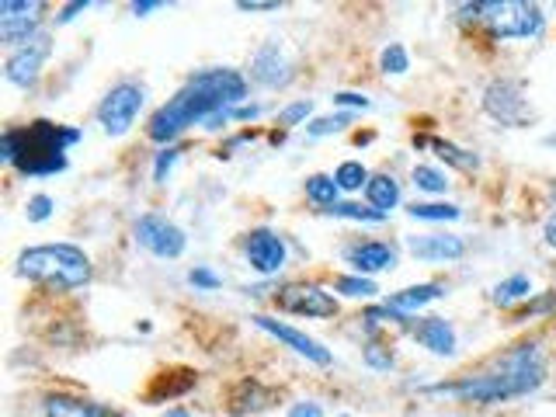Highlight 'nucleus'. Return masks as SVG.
<instances>
[{"label":"nucleus","mask_w":556,"mask_h":417,"mask_svg":"<svg viewBox=\"0 0 556 417\" xmlns=\"http://www.w3.org/2000/svg\"><path fill=\"white\" fill-rule=\"evenodd\" d=\"M254 327H258V331H265V334H272L275 341H282L285 348H292L296 355H303L306 362L331 365V351L320 345L317 338H310V334L296 331L292 324H282V320H275V317H254Z\"/></svg>","instance_id":"13"},{"label":"nucleus","mask_w":556,"mask_h":417,"mask_svg":"<svg viewBox=\"0 0 556 417\" xmlns=\"http://www.w3.org/2000/svg\"><path fill=\"white\" fill-rule=\"evenodd\" d=\"M39 21H42V4L39 0H4L0 4V39L7 46H25V42L35 39L39 32Z\"/></svg>","instance_id":"10"},{"label":"nucleus","mask_w":556,"mask_h":417,"mask_svg":"<svg viewBox=\"0 0 556 417\" xmlns=\"http://www.w3.org/2000/svg\"><path fill=\"white\" fill-rule=\"evenodd\" d=\"M338 192H341L338 181L327 178V174H313V178H306V199L317 202V206H324V209L338 206Z\"/></svg>","instance_id":"23"},{"label":"nucleus","mask_w":556,"mask_h":417,"mask_svg":"<svg viewBox=\"0 0 556 417\" xmlns=\"http://www.w3.org/2000/svg\"><path fill=\"white\" fill-rule=\"evenodd\" d=\"M296 77V70H292L289 56H285V49L278 46V42H265V46L254 53L251 60V80L261 87H285L289 80Z\"/></svg>","instance_id":"14"},{"label":"nucleus","mask_w":556,"mask_h":417,"mask_svg":"<svg viewBox=\"0 0 556 417\" xmlns=\"http://www.w3.org/2000/svg\"><path fill=\"white\" fill-rule=\"evenodd\" d=\"M178 153H181L178 146H164V150L157 153V164H153V181H157V185H164V181H167V174H171Z\"/></svg>","instance_id":"33"},{"label":"nucleus","mask_w":556,"mask_h":417,"mask_svg":"<svg viewBox=\"0 0 556 417\" xmlns=\"http://www.w3.org/2000/svg\"><path fill=\"white\" fill-rule=\"evenodd\" d=\"M365 362H369L372 369L390 372V369H393V351H386L383 345H376V341H372V345L365 348Z\"/></svg>","instance_id":"35"},{"label":"nucleus","mask_w":556,"mask_h":417,"mask_svg":"<svg viewBox=\"0 0 556 417\" xmlns=\"http://www.w3.org/2000/svg\"><path fill=\"white\" fill-rule=\"evenodd\" d=\"M411 334H414V341L421 348H428L431 355H442V358H449V355H456V327L449 324L445 317H428V320H417V324L411 327Z\"/></svg>","instance_id":"17"},{"label":"nucleus","mask_w":556,"mask_h":417,"mask_svg":"<svg viewBox=\"0 0 556 417\" xmlns=\"http://www.w3.org/2000/svg\"><path fill=\"white\" fill-rule=\"evenodd\" d=\"M49 53H53V42H49L46 35H35L32 42H25V46H18L7 56L4 77L11 80L14 87H32L35 80H39L42 63L49 60Z\"/></svg>","instance_id":"11"},{"label":"nucleus","mask_w":556,"mask_h":417,"mask_svg":"<svg viewBox=\"0 0 556 417\" xmlns=\"http://www.w3.org/2000/svg\"><path fill=\"white\" fill-rule=\"evenodd\" d=\"M80 143L77 126L60 122H32L25 129H4L0 136V160L18 167L25 178H46V174L67 171V150Z\"/></svg>","instance_id":"3"},{"label":"nucleus","mask_w":556,"mask_h":417,"mask_svg":"<svg viewBox=\"0 0 556 417\" xmlns=\"http://www.w3.org/2000/svg\"><path fill=\"white\" fill-rule=\"evenodd\" d=\"M289 417H324V411H320V404H313V400H299V404L289 407Z\"/></svg>","instance_id":"38"},{"label":"nucleus","mask_w":556,"mask_h":417,"mask_svg":"<svg viewBox=\"0 0 556 417\" xmlns=\"http://www.w3.org/2000/svg\"><path fill=\"white\" fill-rule=\"evenodd\" d=\"M484 112L501 126H525L529 122V98H525L522 80L497 77L484 91Z\"/></svg>","instance_id":"7"},{"label":"nucleus","mask_w":556,"mask_h":417,"mask_svg":"<svg viewBox=\"0 0 556 417\" xmlns=\"http://www.w3.org/2000/svg\"><path fill=\"white\" fill-rule=\"evenodd\" d=\"M25 216H28V223H46V219L53 216V199H49V195H32L25 206Z\"/></svg>","instance_id":"32"},{"label":"nucleus","mask_w":556,"mask_h":417,"mask_svg":"<svg viewBox=\"0 0 556 417\" xmlns=\"http://www.w3.org/2000/svg\"><path fill=\"white\" fill-rule=\"evenodd\" d=\"M355 122V115L351 112H341V115H324V119H317V122H310L306 126V133L310 136H334V133H345V129Z\"/></svg>","instance_id":"29"},{"label":"nucleus","mask_w":556,"mask_h":417,"mask_svg":"<svg viewBox=\"0 0 556 417\" xmlns=\"http://www.w3.org/2000/svg\"><path fill=\"white\" fill-rule=\"evenodd\" d=\"M87 7H91V4H87V0H73V4H67L60 14H56V21H60V25H67V21H73L80 11H87Z\"/></svg>","instance_id":"39"},{"label":"nucleus","mask_w":556,"mask_h":417,"mask_svg":"<svg viewBox=\"0 0 556 417\" xmlns=\"http://www.w3.org/2000/svg\"><path fill=\"white\" fill-rule=\"evenodd\" d=\"M546 379V355L539 341H522L497 355L484 372L452 379V383H435L428 393L435 397H456L463 404H504V400L529 397Z\"/></svg>","instance_id":"2"},{"label":"nucleus","mask_w":556,"mask_h":417,"mask_svg":"<svg viewBox=\"0 0 556 417\" xmlns=\"http://www.w3.org/2000/svg\"><path fill=\"white\" fill-rule=\"evenodd\" d=\"M463 25H480L494 42H529L546 32V14L525 0H480L456 14Z\"/></svg>","instance_id":"5"},{"label":"nucleus","mask_w":556,"mask_h":417,"mask_svg":"<svg viewBox=\"0 0 556 417\" xmlns=\"http://www.w3.org/2000/svg\"><path fill=\"white\" fill-rule=\"evenodd\" d=\"M167 417H188V411H181V407H174V411H167Z\"/></svg>","instance_id":"43"},{"label":"nucleus","mask_w":556,"mask_h":417,"mask_svg":"<svg viewBox=\"0 0 556 417\" xmlns=\"http://www.w3.org/2000/svg\"><path fill=\"white\" fill-rule=\"evenodd\" d=\"M188 282H192L195 289L212 292V289H219V285H223V278H219L216 272H209V268H192V272H188Z\"/></svg>","instance_id":"36"},{"label":"nucleus","mask_w":556,"mask_h":417,"mask_svg":"<svg viewBox=\"0 0 556 417\" xmlns=\"http://www.w3.org/2000/svg\"><path fill=\"white\" fill-rule=\"evenodd\" d=\"M334 289L338 292H345V296L351 299H369V296H376V282L372 278H362V275H345V278H338L334 282Z\"/></svg>","instance_id":"30"},{"label":"nucleus","mask_w":556,"mask_h":417,"mask_svg":"<svg viewBox=\"0 0 556 417\" xmlns=\"http://www.w3.org/2000/svg\"><path fill=\"white\" fill-rule=\"evenodd\" d=\"M42 414H46V417H115L112 407L94 404V400H84V397H70V393L46 397Z\"/></svg>","instance_id":"18"},{"label":"nucleus","mask_w":556,"mask_h":417,"mask_svg":"<svg viewBox=\"0 0 556 417\" xmlns=\"http://www.w3.org/2000/svg\"><path fill=\"white\" fill-rule=\"evenodd\" d=\"M369 178H372V174L365 171L358 160H345V164L334 171V181H338L341 192H358L362 185H369Z\"/></svg>","instance_id":"25"},{"label":"nucleus","mask_w":556,"mask_h":417,"mask_svg":"<svg viewBox=\"0 0 556 417\" xmlns=\"http://www.w3.org/2000/svg\"><path fill=\"white\" fill-rule=\"evenodd\" d=\"M543 237H546V244L556 247V212L550 219H546V226H543Z\"/></svg>","instance_id":"42"},{"label":"nucleus","mask_w":556,"mask_h":417,"mask_svg":"<svg viewBox=\"0 0 556 417\" xmlns=\"http://www.w3.org/2000/svg\"><path fill=\"white\" fill-rule=\"evenodd\" d=\"M247 98V80L230 67L202 70L195 77L185 80L178 94H174L167 105H160L150 119L146 136L153 143H171L185 129H192L195 122H212L216 115L237 108Z\"/></svg>","instance_id":"1"},{"label":"nucleus","mask_w":556,"mask_h":417,"mask_svg":"<svg viewBox=\"0 0 556 417\" xmlns=\"http://www.w3.org/2000/svg\"><path fill=\"white\" fill-rule=\"evenodd\" d=\"M414 185L421 188V192H428V195H442L445 188H449V181H445V174L438 171V167L417 164L414 167Z\"/></svg>","instance_id":"28"},{"label":"nucleus","mask_w":556,"mask_h":417,"mask_svg":"<svg viewBox=\"0 0 556 417\" xmlns=\"http://www.w3.org/2000/svg\"><path fill=\"white\" fill-rule=\"evenodd\" d=\"M543 143H546V146H556V133H550V136H546Z\"/></svg>","instance_id":"44"},{"label":"nucleus","mask_w":556,"mask_h":417,"mask_svg":"<svg viewBox=\"0 0 556 417\" xmlns=\"http://www.w3.org/2000/svg\"><path fill=\"white\" fill-rule=\"evenodd\" d=\"M348 265L355 268L358 275H376L386 272V268L397 265V251L383 240H365V244H351L345 251Z\"/></svg>","instance_id":"16"},{"label":"nucleus","mask_w":556,"mask_h":417,"mask_svg":"<svg viewBox=\"0 0 556 417\" xmlns=\"http://www.w3.org/2000/svg\"><path fill=\"white\" fill-rule=\"evenodd\" d=\"M379 70L383 73H393V77H400V73L411 70V56H407V49L400 46V42H390V46L379 53Z\"/></svg>","instance_id":"26"},{"label":"nucleus","mask_w":556,"mask_h":417,"mask_svg":"<svg viewBox=\"0 0 556 417\" xmlns=\"http://www.w3.org/2000/svg\"><path fill=\"white\" fill-rule=\"evenodd\" d=\"M18 275L53 292H73L91 282V258L73 244H39L18 254Z\"/></svg>","instance_id":"4"},{"label":"nucleus","mask_w":556,"mask_h":417,"mask_svg":"<svg viewBox=\"0 0 556 417\" xmlns=\"http://www.w3.org/2000/svg\"><path fill=\"white\" fill-rule=\"evenodd\" d=\"M543 313H556V292H546L543 299H536V303L522 306V310L515 313V320H529V317H543Z\"/></svg>","instance_id":"34"},{"label":"nucleus","mask_w":556,"mask_h":417,"mask_svg":"<svg viewBox=\"0 0 556 417\" xmlns=\"http://www.w3.org/2000/svg\"><path fill=\"white\" fill-rule=\"evenodd\" d=\"M334 105H341V108H369L372 101L365 98V94H355V91H341V94H334Z\"/></svg>","instance_id":"37"},{"label":"nucleus","mask_w":556,"mask_h":417,"mask_svg":"<svg viewBox=\"0 0 556 417\" xmlns=\"http://www.w3.org/2000/svg\"><path fill=\"white\" fill-rule=\"evenodd\" d=\"M327 216H338V219H355V223H383L386 212H376V209H362L358 202H338V206L324 209Z\"/></svg>","instance_id":"27"},{"label":"nucleus","mask_w":556,"mask_h":417,"mask_svg":"<svg viewBox=\"0 0 556 417\" xmlns=\"http://www.w3.org/2000/svg\"><path fill=\"white\" fill-rule=\"evenodd\" d=\"M365 199H369V209L390 216V209H397V202H400V185L390 174H372L369 185H365Z\"/></svg>","instance_id":"21"},{"label":"nucleus","mask_w":556,"mask_h":417,"mask_svg":"<svg viewBox=\"0 0 556 417\" xmlns=\"http://www.w3.org/2000/svg\"><path fill=\"white\" fill-rule=\"evenodd\" d=\"M407 212H411L414 219H424V223H452V219L463 216V209L449 206V202H414Z\"/></svg>","instance_id":"24"},{"label":"nucleus","mask_w":556,"mask_h":417,"mask_svg":"<svg viewBox=\"0 0 556 417\" xmlns=\"http://www.w3.org/2000/svg\"><path fill=\"white\" fill-rule=\"evenodd\" d=\"M157 7H164V4H160V0H136V4H133V14H136V18H146V14L157 11Z\"/></svg>","instance_id":"41"},{"label":"nucleus","mask_w":556,"mask_h":417,"mask_svg":"<svg viewBox=\"0 0 556 417\" xmlns=\"http://www.w3.org/2000/svg\"><path fill=\"white\" fill-rule=\"evenodd\" d=\"M313 112V101H292V105H285L282 112H278V122H282L285 129L289 126H299V122H306V115Z\"/></svg>","instance_id":"31"},{"label":"nucleus","mask_w":556,"mask_h":417,"mask_svg":"<svg viewBox=\"0 0 556 417\" xmlns=\"http://www.w3.org/2000/svg\"><path fill=\"white\" fill-rule=\"evenodd\" d=\"M244 254H247V261H251V268L258 275H278L285 268V258H289L285 240L278 237L275 230H268V226H258V230L247 233Z\"/></svg>","instance_id":"12"},{"label":"nucleus","mask_w":556,"mask_h":417,"mask_svg":"<svg viewBox=\"0 0 556 417\" xmlns=\"http://www.w3.org/2000/svg\"><path fill=\"white\" fill-rule=\"evenodd\" d=\"M553 199H556V188H553Z\"/></svg>","instance_id":"45"},{"label":"nucleus","mask_w":556,"mask_h":417,"mask_svg":"<svg viewBox=\"0 0 556 417\" xmlns=\"http://www.w3.org/2000/svg\"><path fill=\"white\" fill-rule=\"evenodd\" d=\"M341 417H348V414H341Z\"/></svg>","instance_id":"46"},{"label":"nucleus","mask_w":556,"mask_h":417,"mask_svg":"<svg viewBox=\"0 0 556 417\" xmlns=\"http://www.w3.org/2000/svg\"><path fill=\"white\" fill-rule=\"evenodd\" d=\"M133 233H136V244L146 247L153 258H181V254H185V244H188L181 226H174L171 219L160 216V212H146V216H139Z\"/></svg>","instance_id":"8"},{"label":"nucleus","mask_w":556,"mask_h":417,"mask_svg":"<svg viewBox=\"0 0 556 417\" xmlns=\"http://www.w3.org/2000/svg\"><path fill=\"white\" fill-rule=\"evenodd\" d=\"M442 296H445V285L424 282V285H411V289L393 292V296L386 299V306H393V310H400V313H407V317H411L414 310H421V306L435 303V299H442Z\"/></svg>","instance_id":"20"},{"label":"nucleus","mask_w":556,"mask_h":417,"mask_svg":"<svg viewBox=\"0 0 556 417\" xmlns=\"http://www.w3.org/2000/svg\"><path fill=\"white\" fill-rule=\"evenodd\" d=\"M414 143H421V146H431L435 150V157L438 160H445L449 167H456V171H463V174H473L480 167V157L473 150H463V146H456V143H449V139H438V136H421V139H414Z\"/></svg>","instance_id":"19"},{"label":"nucleus","mask_w":556,"mask_h":417,"mask_svg":"<svg viewBox=\"0 0 556 417\" xmlns=\"http://www.w3.org/2000/svg\"><path fill=\"white\" fill-rule=\"evenodd\" d=\"M240 11H278V0H265V4H261V0H240Z\"/></svg>","instance_id":"40"},{"label":"nucleus","mask_w":556,"mask_h":417,"mask_svg":"<svg viewBox=\"0 0 556 417\" xmlns=\"http://www.w3.org/2000/svg\"><path fill=\"white\" fill-rule=\"evenodd\" d=\"M146 105V91L133 80H122V84H115L112 91L101 98L98 105V122L101 129H105L108 136H126L129 129H133L136 115L143 112Z\"/></svg>","instance_id":"6"},{"label":"nucleus","mask_w":556,"mask_h":417,"mask_svg":"<svg viewBox=\"0 0 556 417\" xmlns=\"http://www.w3.org/2000/svg\"><path fill=\"white\" fill-rule=\"evenodd\" d=\"M529 296H532L529 275H511V278H504V282H497L494 292H490V299H494L497 306H515V303H522V299H529Z\"/></svg>","instance_id":"22"},{"label":"nucleus","mask_w":556,"mask_h":417,"mask_svg":"<svg viewBox=\"0 0 556 417\" xmlns=\"http://www.w3.org/2000/svg\"><path fill=\"white\" fill-rule=\"evenodd\" d=\"M278 310L296 313V317H334L338 313V299L331 292H324L320 285H306V282H292L285 289H278L275 296Z\"/></svg>","instance_id":"9"},{"label":"nucleus","mask_w":556,"mask_h":417,"mask_svg":"<svg viewBox=\"0 0 556 417\" xmlns=\"http://www.w3.org/2000/svg\"><path fill=\"white\" fill-rule=\"evenodd\" d=\"M407 247L417 261H428V265L459 261L466 254V240L456 233H417V237H407Z\"/></svg>","instance_id":"15"}]
</instances>
